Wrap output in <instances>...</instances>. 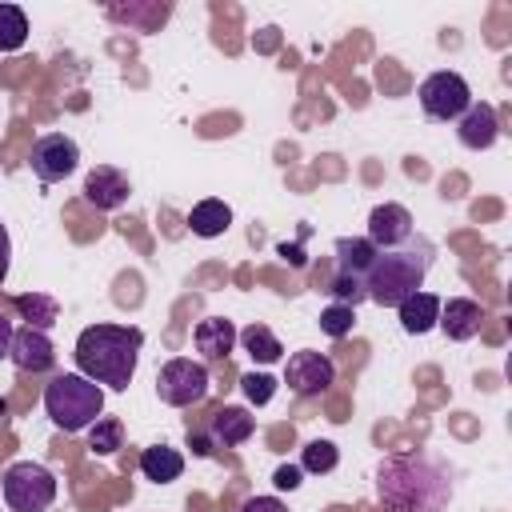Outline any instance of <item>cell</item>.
I'll use <instances>...</instances> for the list:
<instances>
[{
	"label": "cell",
	"instance_id": "cell-1",
	"mask_svg": "<svg viewBox=\"0 0 512 512\" xmlns=\"http://www.w3.org/2000/svg\"><path fill=\"white\" fill-rule=\"evenodd\" d=\"M144 348V332L136 324H88L76 336V368L92 384L124 392L136 376V360Z\"/></svg>",
	"mask_w": 512,
	"mask_h": 512
},
{
	"label": "cell",
	"instance_id": "cell-2",
	"mask_svg": "<svg viewBox=\"0 0 512 512\" xmlns=\"http://www.w3.org/2000/svg\"><path fill=\"white\" fill-rule=\"evenodd\" d=\"M380 496L392 504V512H440L452 488L428 456H392L380 468Z\"/></svg>",
	"mask_w": 512,
	"mask_h": 512
},
{
	"label": "cell",
	"instance_id": "cell-3",
	"mask_svg": "<svg viewBox=\"0 0 512 512\" xmlns=\"http://www.w3.org/2000/svg\"><path fill=\"white\" fill-rule=\"evenodd\" d=\"M428 272V248L412 252V248H392V252H376L368 276H364V300L380 304V308H400L412 292H420Z\"/></svg>",
	"mask_w": 512,
	"mask_h": 512
},
{
	"label": "cell",
	"instance_id": "cell-4",
	"mask_svg": "<svg viewBox=\"0 0 512 512\" xmlns=\"http://www.w3.org/2000/svg\"><path fill=\"white\" fill-rule=\"evenodd\" d=\"M44 412L60 432H84L104 412V388L80 372H64L44 388Z\"/></svg>",
	"mask_w": 512,
	"mask_h": 512
},
{
	"label": "cell",
	"instance_id": "cell-5",
	"mask_svg": "<svg viewBox=\"0 0 512 512\" xmlns=\"http://www.w3.org/2000/svg\"><path fill=\"white\" fill-rule=\"evenodd\" d=\"M0 488H4V500L12 512H44L56 500V476L32 460H16L4 472Z\"/></svg>",
	"mask_w": 512,
	"mask_h": 512
},
{
	"label": "cell",
	"instance_id": "cell-6",
	"mask_svg": "<svg viewBox=\"0 0 512 512\" xmlns=\"http://www.w3.org/2000/svg\"><path fill=\"white\" fill-rule=\"evenodd\" d=\"M208 368L200 360H188V356H176L168 360L160 372H156V392L164 404L172 408H188V404H200L208 396Z\"/></svg>",
	"mask_w": 512,
	"mask_h": 512
},
{
	"label": "cell",
	"instance_id": "cell-7",
	"mask_svg": "<svg viewBox=\"0 0 512 512\" xmlns=\"http://www.w3.org/2000/svg\"><path fill=\"white\" fill-rule=\"evenodd\" d=\"M416 96H420L424 116H432V120H460L472 104V88L460 72H432Z\"/></svg>",
	"mask_w": 512,
	"mask_h": 512
},
{
	"label": "cell",
	"instance_id": "cell-8",
	"mask_svg": "<svg viewBox=\"0 0 512 512\" xmlns=\"http://www.w3.org/2000/svg\"><path fill=\"white\" fill-rule=\"evenodd\" d=\"M28 168H32L36 180L56 184V180H64V176H72V172L80 168V148H76L72 136H64V132H48V136H40V140L32 144V152H28Z\"/></svg>",
	"mask_w": 512,
	"mask_h": 512
},
{
	"label": "cell",
	"instance_id": "cell-9",
	"mask_svg": "<svg viewBox=\"0 0 512 512\" xmlns=\"http://www.w3.org/2000/svg\"><path fill=\"white\" fill-rule=\"evenodd\" d=\"M332 380H336V368H332V360L324 352H292L288 356L284 384L296 396H320V392H328Z\"/></svg>",
	"mask_w": 512,
	"mask_h": 512
},
{
	"label": "cell",
	"instance_id": "cell-10",
	"mask_svg": "<svg viewBox=\"0 0 512 512\" xmlns=\"http://www.w3.org/2000/svg\"><path fill=\"white\" fill-rule=\"evenodd\" d=\"M408 240H412V212L404 204L388 200V204H376L368 212V244L376 252H392V248H400Z\"/></svg>",
	"mask_w": 512,
	"mask_h": 512
},
{
	"label": "cell",
	"instance_id": "cell-11",
	"mask_svg": "<svg viewBox=\"0 0 512 512\" xmlns=\"http://www.w3.org/2000/svg\"><path fill=\"white\" fill-rule=\"evenodd\" d=\"M128 196H132V184H128V176H124L120 168H112V164H96V168L84 176V200L96 204L100 212H112V208L128 204Z\"/></svg>",
	"mask_w": 512,
	"mask_h": 512
},
{
	"label": "cell",
	"instance_id": "cell-12",
	"mask_svg": "<svg viewBox=\"0 0 512 512\" xmlns=\"http://www.w3.org/2000/svg\"><path fill=\"white\" fill-rule=\"evenodd\" d=\"M12 364L20 368V372H48L52 364H56V348H52V340H48V332L44 328H16V336H12Z\"/></svg>",
	"mask_w": 512,
	"mask_h": 512
},
{
	"label": "cell",
	"instance_id": "cell-13",
	"mask_svg": "<svg viewBox=\"0 0 512 512\" xmlns=\"http://www.w3.org/2000/svg\"><path fill=\"white\" fill-rule=\"evenodd\" d=\"M456 124H460V128H456V132H460V144H464V148H472V152L492 148V144H496V136H500L496 108H492V104H484V100H480V104L472 100V104H468V112H464Z\"/></svg>",
	"mask_w": 512,
	"mask_h": 512
},
{
	"label": "cell",
	"instance_id": "cell-14",
	"mask_svg": "<svg viewBox=\"0 0 512 512\" xmlns=\"http://www.w3.org/2000/svg\"><path fill=\"white\" fill-rule=\"evenodd\" d=\"M480 320H484V308L468 296H452V300H440V328L448 340H472L480 332Z\"/></svg>",
	"mask_w": 512,
	"mask_h": 512
},
{
	"label": "cell",
	"instance_id": "cell-15",
	"mask_svg": "<svg viewBox=\"0 0 512 512\" xmlns=\"http://www.w3.org/2000/svg\"><path fill=\"white\" fill-rule=\"evenodd\" d=\"M192 340H196V352H204L208 360H224V356L236 348V328H232V320H224V316H208V320L196 324Z\"/></svg>",
	"mask_w": 512,
	"mask_h": 512
},
{
	"label": "cell",
	"instance_id": "cell-16",
	"mask_svg": "<svg viewBox=\"0 0 512 512\" xmlns=\"http://www.w3.org/2000/svg\"><path fill=\"white\" fill-rule=\"evenodd\" d=\"M396 312H400V328H404L408 336H424V332L436 328V320H440V296H432V292H412Z\"/></svg>",
	"mask_w": 512,
	"mask_h": 512
},
{
	"label": "cell",
	"instance_id": "cell-17",
	"mask_svg": "<svg viewBox=\"0 0 512 512\" xmlns=\"http://www.w3.org/2000/svg\"><path fill=\"white\" fill-rule=\"evenodd\" d=\"M252 428H256V420L248 416V408H236V404H228V408H220V412L212 416V428H208V436H212V444H220V448H232V444H244V440L252 436Z\"/></svg>",
	"mask_w": 512,
	"mask_h": 512
},
{
	"label": "cell",
	"instance_id": "cell-18",
	"mask_svg": "<svg viewBox=\"0 0 512 512\" xmlns=\"http://www.w3.org/2000/svg\"><path fill=\"white\" fill-rule=\"evenodd\" d=\"M372 260H376V248L368 244V236H340L336 240V272L340 276L364 280L368 268H372Z\"/></svg>",
	"mask_w": 512,
	"mask_h": 512
},
{
	"label": "cell",
	"instance_id": "cell-19",
	"mask_svg": "<svg viewBox=\"0 0 512 512\" xmlns=\"http://www.w3.org/2000/svg\"><path fill=\"white\" fill-rule=\"evenodd\" d=\"M140 472L148 480H156V484H172L184 472V456L176 448H168V444H152V448L140 452Z\"/></svg>",
	"mask_w": 512,
	"mask_h": 512
},
{
	"label": "cell",
	"instance_id": "cell-20",
	"mask_svg": "<svg viewBox=\"0 0 512 512\" xmlns=\"http://www.w3.org/2000/svg\"><path fill=\"white\" fill-rule=\"evenodd\" d=\"M228 224H232V208H228L224 200H200V204L188 212V228H192L196 236H204V240L228 232Z\"/></svg>",
	"mask_w": 512,
	"mask_h": 512
},
{
	"label": "cell",
	"instance_id": "cell-21",
	"mask_svg": "<svg viewBox=\"0 0 512 512\" xmlns=\"http://www.w3.org/2000/svg\"><path fill=\"white\" fill-rule=\"evenodd\" d=\"M236 340L244 344V352L252 356V360H260V364H272V360H280L284 356V344L276 340V332L272 328H264V324H248L244 332H236Z\"/></svg>",
	"mask_w": 512,
	"mask_h": 512
},
{
	"label": "cell",
	"instance_id": "cell-22",
	"mask_svg": "<svg viewBox=\"0 0 512 512\" xmlns=\"http://www.w3.org/2000/svg\"><path fill=\"white\" fill-rule=\"evenodd\" d=\"M12 304H16V312L28 320V328H52L56 316H60V304H56L52 296H40V292H24V296H16Z\"/></svg>",
	"mask_w": 512,
	"mask_h": 512
},
{
	"label": "cell",
	"instance_id": "cell-23",
	"mask_svg": "<svg viewBox=\"0 0 512 512\" xmlns=\"http://www.w3.org/2000/svg\"><path fill=\"white\" fill-rule=\"evenodd\" d=\"M28 40V16L16 4H0V52H16Z\"/></svg>",
	"mask_w": 512,
	"mask_h": 512
},
{
	"label": "cell",
	"instance_id": "cell-24",
	"mask_svg": "<svg viewBox=\"0 0 512 512\" xmlns=\"http://www.w3.org/2000/svg\"><path fill=\"white\" fill-rule=\"evenodd\" d=\"M120 444H124V424H120V416H100V420L88 428V448H92L96 456H112Z\"/></svg>",
	"mask_w": 512,
	"mask_h": 512
},
{
	"label": "cell",
	"instance_id": "cell-25",
	"mask_svg": "<svg viewBox=\"0 0 512 512\" xmlns=\"http://www.w3.org/2000/svg\"><path fill=\"white\" fill-rule=\"evenodd\" d=\"M340 464V448L332 440H308L304 452H300V472H312V476H324Z\"/></svg>",
	"mask_w": 512,
	"mask_h": 512
},
{
	"label": "cell",
	"instance_id": "cell-26",
	"mask_svg": "<svg viewBox=\"0 0 512 512\" xmlns=\"http://www.w3.org/2000/svg\"><path fill=\"white\" fill-rule=\"evenodd\" d=\"M352 328H356V308H348V304H328V308L320 312V332H328L332 340L348 336Z\"/></svg>",
	"mask_w": 512,
	"mask_h": 512
},
{
	"label": "cell",
	"instance_id": "cell-27",
	"mask_svg": "<svg viewBox=\"0 0 512 512\" xmlns=\"http://www.w3.org/2000/svg\"><path fill=\"white\" fill-rule=\"evenodd\" d=\"M332 304H348V308H356L360 300H364V280H356V276H332Z\"/></svg>",
	"mask_w": 512,
	"mask_h": 512
},
{
	"label": "cell",
	"instance_id": "cell-28",
	"mask_svg": "<svg viewBox=\"0 0 512 512\" xmlns=\"http://www.w3.org/2000/svg\"><path fill=\"white\" fill-rule=\"evenodd\" d=\"M240 388H244V396L260 408V404H268L272 400V392H276V380L268 376V372H248L244 380H240Z\"/></svg>",
	"mask_w": 512,
	"mask_h": 512
},
{
	"label": "cell",
	"instance_id": "cell-29",
	"mask_svg": "<svg viewBox=\"0 0 512 512\" xmlns=\"http://www.w3.org/2000/svg\"><path fill=\"white\" fill-rule=\"evenodd\" d=\"M300 476H304L300 464H280V468L272 472V484H276L280 492H296V488H300Z\"/></svg>",
	"mask_w": 512,
	"mask_h": 512
},
{
	"label": "cell",
	"instance_id": "cell-30",
	"mask_svg": "<svg viewBox=\"0 0 512 512\" xmlns=\"http://www.w3.org/2000/svg\"><path fill=\"white\" fill-rule=\"evenodd\" d=\"M240 512H288V504L276 496H252V500H244Z\"/></svg>",
	"mask_w": 512,
	"mask_h": 512
},
{
	"label": "cell",
	"instance_id": "cell-31",
	"mask_svg": "<svg viewBox=\"0 0 512 512\" xmlns=\"http://www.w3.org/2000/svg\"><path fill=\"white\" fill-rule=\"evenodd\" d=\"M8 264H12V240H8V228L0 224V284L8 280Z\"/></svg>",
	"mask_w": 512,
	"mask_h": 512
},
{
	"label": "cell",
	"instance_id": "cell-32",
	"mask_svg": "<svg viewBox=\"0 0 512 512\" xmlns=\"http://www.w3.org/2000/svg\"><path fill=\"white\" fill-rule=\"evenodd\" d=\"M12 336H16V328H12V320L0 312V360L12 352Z\"/></svg>",
	"mask_w": 512,
	"mask_h": 512
},
{
	"label": "cell",
	"instance_id": "cell-33",
	"mask_svg": "<svg viewBox=\"0 0 512 512\" xmlns=\"http://www.w3.org/2000/svg\"><path fill=\"white\" fill-rule=\"evenodd\" d=\"M188 448H192L196 456H208V452H212V436H200V432H188Z\"/></svg>",
	"mask_w": 512,
	"mask_h": 512
},
{
	"label": "cell",
	"instance_id": "cell-34",
	"mask_svg": "<svg viewBox=\"0 0 512 512\" xmlns=\"http://www.w3.org/2000/svg\"><path fill=\"white\" fill-rule=\"evenodd\" d=\"M276 252H280V256H284V260H292V264H304V252H300V248H296V244H280V248H276Z\"/></svg>",
	"mask_w": 512,
	"mask_h": 512
},
{
	"label": "cell",
	"instance_id": "cell-35",
	"mask_svg": "<svg viewBox=\"0 0 512 512\" xmlns=\"http://www.w3.org/2000/svg\"><path fill=\"white\" fill-rule=\"evenodd\" d=\"M4 416H8V404H4V400H0V420H4Z\"/></svg>",
	"mask_w": 512,
	"mask_h": 512
}]
</instances>
